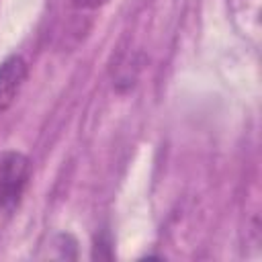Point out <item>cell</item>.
<instances>
[{"label":"cell","instance_id":"cell-1","mask_svg":"<svg viewBox=\"0 0 262 262\" xmlns=\"http://www.w3.org/2000/svg\"><path fill=\"white\" fill-rule=\"evenodd\" d=\"M31 162L16 149L0 151V209L14 207L29 182Z\"/></svg>","mask_w":262,"mask_h":262},{"label":"cell","instance_id":"cell-2","mask_svg":"<svg viewBox=\"0 0 262 262\" xmlns=\"http://www.w3.org/2000/svg\"><path fill=\"white\" fill-rule=\"evenodd\" d=\"M27 80V63L20 55H10L0 63V115L14 102Z\"/></svg>","mask_w":262,"mask_h":262},{"label":"cell","instance_id":"cell-3","mask_svg":"<svg viewBox=\"0 0 262 262\" xmlns=\"http://www.w3.org/2000/svg\"><path fill=\"white\" fill-rule=\"evenodd\" d=\"M80 8H98V6H102L106 0H74Z\"/></svg>","mask_w":262,"mask_h":262}]
</instances>
